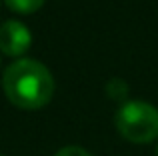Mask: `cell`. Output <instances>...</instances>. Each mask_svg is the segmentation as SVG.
I'll list each match as a JSON object with an SVG mask.
<instances>
[{
  "label": "cell",
  "mask_w": 158,
  "mask_h": 156,
  "mask_svg": "<svg viewBox=\"0 0 158 156\" xmlns=\"http://www.w3.org/2000/svg\"><path fill=\"white\" fill-rule=\"evenodd\" d=\"M2 88L16 108L40 110L54 96V76L38 60L18 58L4 70Z\"/></svg>",
  "instance_id": "cell-1"
},
{
  "label": "cell",
  "mask_w": 158,
  "mask_h": 156,
  "mask_svg": "<svg viewBox=\"0 0 158 156\" xmlns=\"http://www.w3.org/2000/svg\"><path fill=\"white\" fill-rule=\"evenodd\" d=\"M114 126L124 140L150 144L158 140V108L144 100H128L116 110Z\"/></svg>",
  "instance_id": "cell-2"
},
{
  "label": "cell",
  "mask_w": 158,
  "mask_h": 156,
  "mask_svg": "<svg viewBox=\"0 0 158 156\" xmlns=\"http://www.w3.org/2000/svg\"><path fill=\"white\" fill-rule=\"evenodd\" d=\"M32 46V32L20 20H6L0 24V52L6 56H22Z\"/></svg>",
  "instance_id": "cell-3"
},
{
  "label": "cell",
  "mask_w": 158,
  "mask_h": 156,
  "mask_svg": "<svg viewBox=\"0 0 158 156\" xmlns=\"http://www.w3.org/2000/svg\"><path fill=\"white\" fill-rule=\"evenodd\" d=\"M106 96L114 102H120V104L128 102V82L118 76L110 78L106 82Z\"/></svg>",
  "instance_id": "cell-4"
},
{
  "label": "cell",
  "mask_w": 158,
  "mask_h": 156,
  "mask_svg": "<svg viewBox=\"0 0 158 156\" xmlns=\"http://www.w3.org/2000/svg\"><path fill=\"white\" fill-rule=\"evenodd\" d=\"M8 8L12 12H18V14H32V12L40 10L44 4V0H4Z\"/></svg>",
  "instance_id": "cell-5"
},
{
  "label": "cell",
  "mask_w": 158,
  "mask_h": 156,
  "mask_svg": "<svg viewBox=\"0 0 158 156\" xmlns=\"http://www.w3.org/2000/svg\"><path fill=\"white\" fill-rule=\"evenodd\" d=\"M54 156H92V154H90L86 148H82V146L70 144V146H62V148L58 150Z\"/></svg>",
  "instance_id": "cell-6"
},
{
  "label": "cell",
  "mask_w": 158,
  "mask_h": 156,
  "mask_svg": "<svg viewBox=\"0 0 158 156\" xmlns=\"http://www.w3.org/2000/svg\"><path fill=\"white\" fill-rule=\"evenodd\" d=\"M156 156H158V144H156Z\"/></svg>",
  "instance_id": "cell-7"
}]
</instances>
